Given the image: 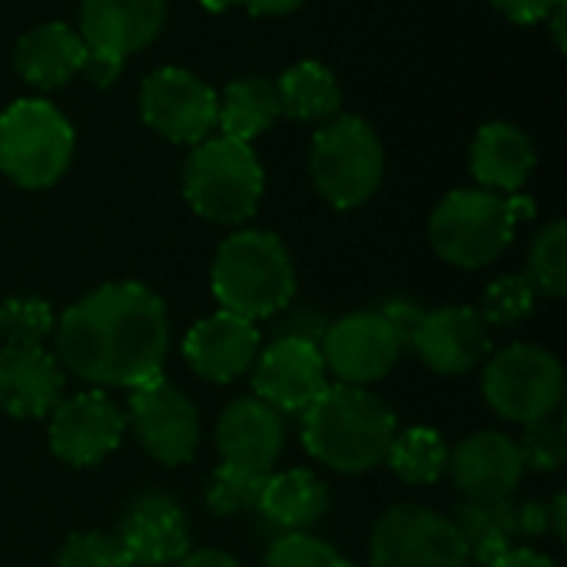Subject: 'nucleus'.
Here are the masks:
<instances>
[{
    "label": "nucleus",
    "mask_w": 567,
    "mask_h": 567,
    "mask_svg": "<svg viewBox=\"0 0 567 567\" xmlns=\"http://www.w3.org/2000/svg\"><path fill=\"white\" fill-rule=\"evenodd\" d=\"M169 0H80V37L93 53L126 63L166 27Z\"/></svg>",
    "instance_id": "19"
},
{
    "label": "nucleus",
    "mask_w": 567,
    "mask_h": 567,
    "mask_svg": "<svg viewBox=\"0 0 567 567\" xmlns=\"http://www.w3.org/2000/svg\"><path fill=\"white\" fill-rule=\"evenodd\" d=\"M262 567H355L329 542L309 532H282L269 542Z\"/></svg>",
    "instance_id": "33"
},
{
    "label": "nucleus",
    "mask_w": 567,
    "mask_h": 567,
    "mask_svg": "<svg viewBox=\"0 0 567 567\" xmlns=\"http://www.w3.org/2000/svg\"><path fill=\"white\" fill-rule=\"evenodd\" d=\"M53 326L56 316L40 296H13L0 306V346H43Z\"/></svg>",
    "instance_id": "32"
},
{
    "label": "nucleus",
    "mask_w": 567,
    "mask_h": 567,
    "mask_svg": "<svg viewBox=\"0 0 567 567\" xmlns=\"http://www.w3.org/2000/svg\"><path fill=\"white\" fill-rule=\"evenodd\" d=\"M126 435V415L116 402L100 392H80L73 399H60L50 412V452L56 462L70 468H93L106 462Z\"/></svg>",
    "instance_id": "13"
},
{
    "label": "nucleus",
    "mask_w": 567,
    "mask_h": 567,
    "mask_svg": "<svg viewBox=\"0 0 567 567\" xmlns=\"http://www.w3.org/2000/svg\"><path fill=\"white\" fill-rule=\"evenodd\" d=\"M216 302L249 322L272 319L296 296V266L286 243L266 229L226 236L209 269Z\"/></svg>",
    "instance_id": "3"
},
{
    "label": "nucleus",
    "mask_w": 567,
    "mask_h": 567,
    "mask_svg": "<svg viewBox=\"0 0 567 567\" xmlns=\"http://www.w3.org/2000/svg\"><path fill=\"white\" fill-rule=\"evenodd\" d=\"M266 173L249 143L213 136L193 146L183 166V193L196 216L219 226H239L256 216Z\"/></svg>",
    "instance_id": "5"
},
{
    "label": "nucleus",
    "mask_w": 567,
    "mask_h": 567,
    "mask_svg": "<svg viewBox=\"0 0 567 567\" xmlns=\"http://www.w3.org/2000/svg\"><path fill=\"white\" fill-rule=\"evenodd\" d=\"M259 329L256 322L233 316L226 309L199 319L183 339V359L193 375L213 385H229L243 379L259 355Z\"/></svg>",
    "instance_id": "16"
},
{
    "label": "nucleus",
    "mask_w": 567,
    "mask_h": 567,
    "mask_svg": "<svg viewBox=\"0 0 567 567\" xmlns=\"http://www.w3.org/2000/svg\"><path fill=\"white\" fill-rule=\"evenodd\" d=\"M276 93H279V113L299 123H319L342 110V90L332 70L322 66L319 60L292 63L276 80Z\"/></svg>",
    "instance_id": "27"
},
{
    "label": "nucleus",
    "mask_w": 567,
    "mask_h": 567,
    "mask_svg": "<svg viewBox=\"0 0 567 567\" xmlns=\"http://www.w3.org/2000/svg\"><path fill=\"white\" fill-rule=\"evenodd\" d=\"M545 20L551 23V37H555V47H558V50H565V20H567V3H565V0H558V3L551 7V13H548Z\"/></svg>",
    "instance_id": "41"
},
{
    "label": "nucleus",
    "mask_w": 567,
    "mask_h": 567,
    "mask_svg": "<svg viewBox=\"0 0 567 567\" xmlns=\"http://www.w3.org/2000/svg\"><path fill=\"white\" fill-rule=\"evenodd\" d=\"M329 385V372L319 352V342L302 336H279L259 349L252 362L256 399L286 415H302Z\"/></svg>",
    "instance_id": "15"
},
{
    "label": "nucleus",
    "mask_w": 567,
    "mask_h": 567,
    "mask_svg": "<svg viewBox=\"0 0 567 567\" xmlns=\"http://www.w3.org/2000/svg\"><path fill=\"white\" fill-rule=\"evenodd\" d=\"M329 512V488L309 468H289L269 475L259 515L282 532H309Z\"/></svg>",
    "instance_id": "24"
},
{
    "label": "nucleus",
    "mask_w": 567,
    "mask_h": 567,
    "mask_svg": "<svg viewBox=\"0 0 567 567\" xmlns=\"http://www.w3.org/2000/svg\"><path fill=\"white\" fill-rule=\"evenodd\" d=\"M63 372L96 389H140L163 375L169 355L166 302L143 282H103L53 326Z\"/></svg>",
    "instance_id": "1"
},
{
    "label": "nucleus",
    "mask_w": 567,
    "mask_h": 567,
    "mask_svg": "<svg viewBox=\"0 0 567 567\" xmlns=\"http://www.w3.org/2000/svg\"><path fill=\"white\" fill-rule=\"evenodd\" d=\"M512 23H542L558 0H492Z\"/></svg>",
    "instance_id": "36"
},
{
    "label": "nucleus",
    "mask_w": 567,
    "mask_h": 567,
    "mask_svg": "<svg viewBox=\"0 0 567 567\" xmlns=\"http://www.w3.org/2000/svg\"><path fill=\"white\" fill-rule=\"evenodd\" d=\"M90 50V47H86ZM120 70H123V60H116V56H106V53H86V63H83V76L93 83V86H110L116 76H120Z\"/></svg>",
    "instance_id": "38"
},
{
    "label": "nucleus",
    "mask_w": 567,
    "mask_h": 567,
    "mask_svg": "<svg viewBox=\"0 0 567 567\" xmlns=\"http://www.w3.org/2000/svg\"><path fill=\"white\" fill-rule=\"evenodd\" d=\"M385 465L405 485H435L449 468V445L442 432L429 425H412L405 432H395Z\"/></svg>",
    "instance_id": "28"
},
{
    "label": "nucleus",
    "mask_w": 567,
    "mask_h": 567,
    "mask_svg": "<svg viewBox=\"0 0 567 567\" xmlns=\"http://www.w3.org/2000/svg\"><path fill=\"white\" fill-rule=\"evenodd\" d=\"M63 399V369L43 346H0V409L10 419H43Z\"/></svg>",
    "instance_id": "21"
},
{
    "label": "nucleus",
    "mask_w": 567,
    "mask_h": 567,
    "mask_svg": "<svg viewBox=\"0 0 567 567\" xmlns=\"http://www.w3.org/2000/svg\"><path fill=\"white\" fill-rule=\"evenodd\" d=\"M565 365L561 359L535 342H515L485 359L482 395L488 409L508 422L528 425L555 415L565 399Z\"/></svg>",
    "instance_id": "8"
},
{
    "label": "nucleus",
    "mask_w": 567,
    "mask_h": 567,
    "mask_svg": "<svg viewBox=\"0 0 567 567\" xmlns=\"http://www.w3.org/2000/svg\"><path fill=\"white\" fill-rule=\"evenodd\" d=\"M409 349L419 362L445 379L468 375L492 355V329L472 306L425 309L409 336Z\"/></svg>",
    "instance_id": "14"
},
{
    "label": "nucleus",
    "mask_w": 567,
    "mask_h": 567,
    "mask_svg": "<svg viewBox=\"0 0 567 567\" xmlns=\"http://www.w3.org/2000/svg\"><path fill=\"white\" fill-rule=\"evenodd\" d=\"M369 565L468 567V551L452 515L425 505H392L372 528Z\"/></svg>",
    "instance_id": "9"
},
{
    "label": "nucleus",
    "mask_w": 567,
    "mask_h": 567,
    "mask_svg": "<svg viewBox=\"0 0 567 567\" xmlns=\"http://www.w3.org/2000/svg\"><path fill=\"white\" fill-rule=\"evenodd\" d=\"M528 282L538 289V296L565 299L567 296V226L565 219H551L538 229L528 249L525 266Z\"/></svg>",
    "instance_id": "29"
},
{
    "label": "nucleus",
    "mask_w": 567,
    "mask_h": 567,
    "mask_svg": "<svg viewBox=\"0 0 567 567\" xmlns=\"http://www.w3.org/2000/svg\"><path fill=\"white\" fill-rule=\"evenodd\" d=\"M86 43L76 30L60 20L40 23L17 40L13 66L37 90H60L86 63Z\"/></svg>",
    "instance_id": "23"
},
{
    "label": "nucleus",
    "mask_w": 567,
    "mask_h": 567,
    "mask_svg": "<svg viewBox=\"0 0 567 567\" xmlns=\"http://www.w3.org/2000/svg\"><path fill=\"white\" fill-rule=\"evenodd\" d=\"M73 126L47 100L27 96L0 113V173L20 189H50L73 159Z\"/></svg>",
    "instance_id": "6"
},
{
    "label": "nucleus",
    "mask_w": 567,
    "mask_h": 567,
    "mask_svg": "<svg viewBox=\"0 0 567 567\" xmlns=\"http://www.w3.org/2000/svg\"><path fill=\"white\" fill-rule=\"evenodd\" d=\"M465 502H505L525 478L518 442L505 432H475L449 452L445 468Z\"/></svg>",
    "instance_id": "17"
},
{
    "label": "nucleus",
    "mask_w": 567,
    "mask_h": 567,
    "mask_svg": "<svg viewBox=\"0 0 567 567\" xmlns=\"http://www.w3.org/2000/svg\"><path fill=\"white\" fill-rule=\"evenodd\" d=\"M518 452H522V462H525V472H558L567 462V422L555 412V415H545L538 422H528L525 425V435L518 442Z\"/></svg>",
    "instance_id": "34"
},
{
    "label": "nucleus",
    "mask_w": 567,
    "mask_h": 567,
    "mask_svg": "<svg viewBox=\"0 0 567 567\" xmlns=\"http://www.w3.org/2000/svg\"><path fill=\"white\" fill-rule=\"evenodd\" d=\"M116 538L133 567H173L189 551L186 512L163 492H143L126 505Z\"/></svg>",
    "instance_id": "18"
},
{
    "label": "nucleus",
    "mask_w": 567,
    "mask_h": 567,
    "mask_svg": "<svg viewBox=\"0 0 567 567\" xmlns=\"http://www.w3.org/2000/svg\"><path fill=\"white\" fill-rule=\"evenodd\" d=\"M395 432V412L372 389L336 382L302 412V442L309 455L339 475L379 468Z\"/></svg>",
    "instance_id": "2"
},
{
    "label": "nucleus",
    "mask_w": 567,
    "mask_h": 567,
    "mask_svg": "<svg viewBox=\"0 0 567 567\" xmlns=\"http://www.w3.org/2000/svg\"><path fill=\"white\" fill-rule=\"evenodd\" d=\"M309 176L336 209L365 206L385 176V146L362 116H339L312 136Z\"/></svg>",
    "instance_id": "7"
},
{
    "label": "nucleus",
    "mask_w": 567,
    "mask_h": 567,
    "mask_svg": "<svg viewBox=\"0 0 567 567\" xmlns=\"http://www.w3.org/2000/svg\"><path fill=\"white\" fill-rule=\"evenodd\" d=\"M123 415H126V429L136 435L140 449L153 462L166 468H179L193 462L203 435L199 412L189 402V395L173 382H166L163 375L133 389Z\"/></svg>",
    "instance_id": "11"
},
{
    "label": "nucleus",
    "mask_w": 567,
    "mask_h": 567,
    "mask_svg": "<svg viewBox=\"0 0 567 567\" xmlns=\"http://www.w3.org/2000/svg\"><path fill=\"white\" fill-rule=\"evenodd\" d=\"M468 561L492 565L498 555L518 548L515 542L522 538V522H518V505L512 498L505 502H462L452 515Z\"/></svg>",
    "instance_id": "25"
},
{
    "label": "nucleus",
    "mask_w": 567,
    "mask_h": 567,
    "mask_svg": "<svg viewBox=\"0 0 567 567\" xmlns=\"http://www.w3.org/2000/svg\"><path fill=\"white\" fill-rule=\"evenodd\" d=\"M272 472L243 468V465H219L206 485V508L219 518H233L243 512H259L266 482Z\"/></svg>",
    "instance_id": "30"
},
{
    "label": "nucleus",
    "mask_w": 567,
    "mask_h": 567,
    "mask_svg": "<svg viewBox=\"0 0 567 567\" xmlns=\"http://www.w3.org/2000/svg\"><path fill=\"white\" fill-rule=\"evenodd\" d=\"M173 567H243L229 551H219V548H189L179 561Z\"/></svg>",
    "instance_id": "39"
},
{
    "label": "nucleus",
    "mask_w": 567,
    "mask_h": 567,
    "mask_svg": "<svg viewBox=\"0 0 567 567\" xmlns=\"http://www.w3.org/2000/svg\"><path fill=\"white\" fill-rule=\"evenodd\" d=\"M468 163H472V176L478 189L512 196V193H522V186L532 179L538 153L525 130H518L515 123L495 120L475 133Z\"/></svg>",
    "instance_id": "22"
},
{
    "label": "nucleus",
    "mask_w": 567,
    "mask_h": 567,
    "mask_svg": "<svg viewBox=\"0 0 567 567\" xmlns=\"http://www.w3.org/2000/svg\"><path fill=\"white\" fill-rule=\"evenodd\" d=\"M279 93L276 83L269 76L249 73L233 80L223 96H219V116L216 126L223 130V136L239 140V143H252L256 136H262L276 120H279Z\"/></svg>",
    "instance_id": "26"
},
{
    "label": "nucleus",
    "mask_w": 567,
    "mask_h": 567,
    "mask_svg": "<svg viewBox=\"0 0 567 567\" xmlns=\"http://www.w3.org/2000/svg\"><path fill=\"white\" fill-rule=\"evenodd\" d=\"M532 213L535 203L518 193L452 189L429 216V243L455 269H485L512 246L515 226Z\"/></svg>",
    "instance_id": "4"
},
{
    "label": "nucleus",
    "mask_w": 567,
    "mask_h": 567,
    "mask_svg": "<svg viewBox=\"0 0 567 567\" xmlns=\"http://www.w3.org/2000/svg\"><path fill=\"white\" fill-rule=\"evenodd\" d=\"M538 306V289L528 282L525 272H508L498 276L485 286L478 316L485 319L488 329H512L525 322Z\"/></svg>",
    "instance_id": "31"
},
{
    "label": "nucleus",
    "mask_w": 567,
    "mask_h": 567,
    "mask_svg": "<svg viewBox=\"0 0 567 567\" xmlns=\"http://www.w3.org/2000/svg\"><path fill=\"white\" fill-rule=\"evenodd\" d=\"M488 567H558V565H555V558H548V555H542V551H535V548H512V551L498 555V558H495Z\"/></svg>",
    "instance_id": "40"
},
{
    "label": "nucleus",
    "mask_w": 567,
    "mask_h": 567,
    "mask_svg": "<svg viewBox=\"0 0 567 567\" xmlns=\"http://www.w3.org/2000/svg\"><path fill=\"white\" fill-rule=\"evenodd\" d=\"M567 502L565 495H555L551 498V535L558 538V542H565L567 538Z\"/></svg>",
    "instance_id": "42"
},
{
    "label": "nucleus",
    "mask_w": 567,
    "mask_h": 567,
    "mask_svg": "<svg viewBox=\"0 0 567 567\" xmlns=\"http://www.w3.org/2000/svg\"><path fill=\"white\" fill-rule=\"evenodd\" d=\"M56 567H133L123 542L110 532H76L63 542Z\"/></svg>",
    "instance_id": "35"
},
{
    "label": "nucleus",
    "mask_w": 567,
    "mask_h": 567,
    "mask_svg": "<svg viewBox=\"0 0 567 567\" xmlns=\"http://www.w3.org/2000/svg\"><path fill=\"white\" fill-rule=\"evenodd\" d=\"M319 352L326 372L339 385L369 389L399 365L405 339L379 309H362L329 322L319 339Z\"/></svg>",
    "instance_id": "10"
},
{
    "label": "nucleus",
    "mask_w": 567,
    "mask_h": 567,
    "mask_svg": "<svg viewBox=\"0 0 567 567\" xmlns=\"http://www.w3.org/2000/svg\"><path fill=\"white\" fill-rule=\"evenodd\" d=\"M216 449L226 465L272 472L276 458L286 449L282 412H276L256 395L229 402L216 419Z\"/></svg>",
    "instance_id": "20"
},
{
    "label": "nucleus",
    "mask_w": 567,
    "mask_h": 567,
    "mask_svg": "<svg viewBox=\"0 0 567 567\" xmlns=\"http://www.w3.org/2000/svg\"><path fill=\"white\" fill-rule=\"evenodd\" d=\"M233 3L246 7V10L256 13V17H286V13L299 10L306 0H203L206 10H226V7H233Z\"/></svg>",
    "instance_id": "37"
},
{
    "label": "nucleus",
    "mask_w": 567,
    "mask_h": 567,
    "mask_svg": "<svg viewBox=\"0 0 567 567\" xmlns=\"http://www.w3.org/2000/svg\"><path fill=\"white\" fill-rule=\"evenodd\" d=\"M143 123L179 146L209 140L219 116V93L183 66H159L140 86Z\"/></svg>",
    "instance_id": "12"
}]
</instances>
